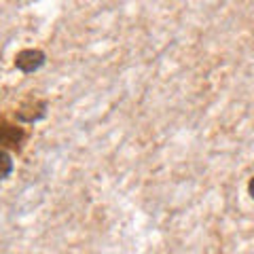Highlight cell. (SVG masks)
<instances>
[{"label":"cell","instance_id":"6da1fadb","mask_svg":"<svg viewBox=\"0 0 254 254\" xmlns=\"http://www.w3.org/2000/svg\"><path fill=\"white\" fill-rule=\"evenodd\" d=\"M47 100L41 98H34V95H28L26 100L19 104L17 108V119L21 123H34V121H41V119L47 115Z\"/></svg>","mask_w":254,"mask_h":254},{"label":"cell","instance_id":"7a4b0ae2","mask_svg":"<svg viewBox=\"0 0 254 254\" xmlns=\"http://www.w3.org/2000/svg\"><path fill=\"white\" fill-rule=\"evenodd\" d=\"M47 62V55L41 51V49H21L17 55H15V66L21 72H36V70H41Z\"/></svg>","mask_w":254,"mask_h":254},{"label":"cell","instance_id":"3957f363","mask_svg":"<svg viewBox=\"0 0 254 254\" xmlns=\"http://www.w3.org/2000/svg\"><path fill=\"white\" fill-rule=\"evenodd\" d=\"M23 138H26V131H23L21 127L11 125V123H2V125H0V146L19 150Z\"/></svg>","mask_w":254,"mask_h":254},{"label":"cell","instance_id":"277c9868","mask_svg":"<svg viewBox=\"0 0 254 254\" xmlns=\"http://www.w3.org/2000/svg\"><path fill=\"white\" fill-rule=\"evenodd\" d=\"M11 172H13V159H11V155L6 153V150L0 148V180L9 178Z\"/></svg>","mask_w":254,"mask_h":254},{"label":"cell","instance_id":"5b68a950","mask_svg":"<svg viewBox=\"0 0 254 254\" xmlns=\"http://www.w3.org/2000/svg\"><path fill=\"white\" fill-rule=\"evenodd\" d=\"M248 193H250V197L254 199V176L250 178V182H248Z\"/></svg>","mask_w":254,"mask_h":254}]
</instances>
